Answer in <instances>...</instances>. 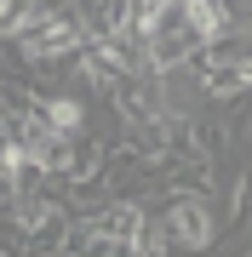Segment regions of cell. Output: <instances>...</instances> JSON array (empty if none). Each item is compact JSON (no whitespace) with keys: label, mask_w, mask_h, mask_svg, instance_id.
Returning a JSON list of instances; mask_svg holds the SVG:
<instances>
[{"label":"cell","mask_w":252,"mask_h":257,"mask_svg":"<svg viewBox=\"0 0 252 257\" xmlns=\"http://www.w3.org/2000/svg\"><path fill=\"white\" fill-rule=\"evenodd\" d=\"M12 229H18L35 251H63V234H69V206L46 189H23L12 194Z\"/></svg>","instance_id":"6da1fadb"},{"label":"cell","mask_w":252,"mask_h":257,"mask_svg":"<svg viewBox=\"0 0 252 257\" xmlns=\"http://www.w3.org/2000/svg\"><path fill=\"white\" fill-rule=\"evenodd\" d=\"M18 138L29 143V155H35V166L46 177H69L80 166V138H69V132H57L40 109H23L18 114Z\"/></svg>","instance_id":"7a4b0ae2"},{"label":"cell","mask_w":252,"mask_h":257,"mask_svg":"<svg viewBox=\"0 0 252 257\" xmlns=\"http://www.w3.org/2000/svg\"><path fill=\"white\" fill-rule=\"evenodd\" d=\"M166 223H172V240L178 251H206L218 234V217L206 206V189H172L166 194Z\"/></svg>","instance_id":"3957f363"},{"label":"cell","mask_w":252,"mask_h":257,"mask_svg":"<svg viewBox=\"0 0 252 257\" xmlns=\"http://www.w3.org/2000/svg\"><path fill=\"white\" fill-rule=\"evenodd\" d=\"M178 18H184L206 46H218V40H246V23L235 18L229 0H178Z\"/></svg>","instance_id":"277c9868"},{"label":"cell","mask_w":252,"mask_h":257,"mask_svg":"<svg viewBox=\"0 0 252 257\" xmlns=\"http://www.w3.org/2000/svg\"><path fill=\"white\" fill-rule=\"evenodd\" d=\"M35 109L52 120L57 132H69V138H86V103L75 92H40L35 97Z\"/></svg>","instance_id":"5b68a950"},{"label":"cell","mask_w":252,"mask_h":257,"mask_svg":"<svg viewBox=\"0 0 252 257\" xmlns=\"http://www.w3.org/2000/svg\"><path fill=\"white\" fill-rule=\"evenodd\" d=\"M178 18V0H126V29L138 35V46L155 35V29H166Z\"/></svg>","instance_id":"8992f818"},{"label":"cell","mask_w":252,"mask_h":257,"mask_svg":"<svg viewBox=\"0 0 252 257\" xmlns=\"http://www.w3.org/2000/svg\"><path fill=\"white\" fill-rule=\"evenodd\" d=\"M166 251H178V240H172L166 211H160V217H149V223L138 229V240H132V257H166Z\"/></svg>","instance_id":"52a82bcc"},{"label":"cell","mask_w":252,"mask_h":257,"mask_svg":"<svg viewBox=\"0 0 252 257\" xmlns=\"http://www.w3.org/2000/svg\"><path fill=\"white\" fill-rule=\"evenodd\" d=\"M0 251H6V246H0Z\"/></svg>","instance_id":"ba28073f"}]
</instances>
